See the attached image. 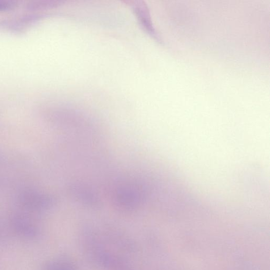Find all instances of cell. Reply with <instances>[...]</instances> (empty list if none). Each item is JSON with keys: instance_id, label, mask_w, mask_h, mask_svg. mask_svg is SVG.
Wrapping results in <instances>:
<instances>
[{"instance_id": "1", "label": "cell", "mask_w": 270, "mask_h": 270, "mask_svg": "<svg viewBox=\"0 0 270 270\" xmlns=\"http://www.w3.org/2000/svg\"><path fill=\"white\" fill-rule=\"evenodd\" d=\"M11 225L14 233L19 236L27 239H34L39 236V231L33 223L20 216L14 217Z\"/></svg>"}, {"instance_id": "2", "label": "cell", "mask_w": 270, "mask_h": 270, "mask_svg": "<svg viewBox=\"0 0 270 270\" xmlns=\"http://www.w3.org/2000/svg\"><path fill=\"white\" fill-rule=\"evenodd\" d=\"M24 203L30 209L35 210L41 209L45 207L48 201L44 196L35 193L25 194L23 197Z\"/></svg>"}, {"instance_id": "3", "label": "cell", "mask_w": 270, "mask_h": 270, "mask_svg": "<svg viewBox=\"0 0 270 270\" xmlns=\"http://www.w3.org/2000/svg\"><path fill=\"white\" fill-rule=\"evenodd\" d=\"M0 29L17 34L24 33L27 29L18 19L0 20Z\"/></svg>"}, {"instance_id": "4", "label": "cell", "mask_w": 270, "mask_h": 270, "mask_svg": "<svg viewBox=\"0 0 270 270\" xmlns=\"http://www.w3.org/2000/svg\"><path fill=\"white\" fill-rule=\"evenodd\" d=\"M42 270H75V267L66 261L54 260L46 262Z\"/></svg>"}, {"instance_id": "5", "label": "cell", "mask_w": 270, "mask_h": 270, "mask_svg": "<svg viewBox=\"0 0 270 270\" xmlns=\"http://www.w3.org/2000/svg\"><path fill=\"white\" fill-rule=\"evenodd\" d=\"M44 16L45 15L43 14H28L22 15V16H21L18 19L23 25V26L27 28L30 26H32L36 24L37 22L40 21Z\"/></svg>"}, {"instance_id": "6", "label": "cell", "mask_w": 270, "mask_h": 270, "mask_svg": "<svg viewBox=\"0 0 270 270\" xmlns=\"http://www.w3.org/2000/svg\"><path fill=\"white\" fill-rule=\"evenodd\" d=\"M55 5V2L50 1H34L29 2L26 5V8L29 11H39L45 9Z\"/></svg>"}, {"instance_id": "7", "label": "cell", "mask_w": 270, "mask_h": 270, "mask_svg": "<svg viewBox=\"0 0 270 270\" xmlns=\"http://www.w3.org/2000/svg\"><path fill=\"white\" fill-rule=\"evenodd\" d=\"M16 3L12 1H0V11H9L14 8Z\"/></svg>"}]
</instances>
